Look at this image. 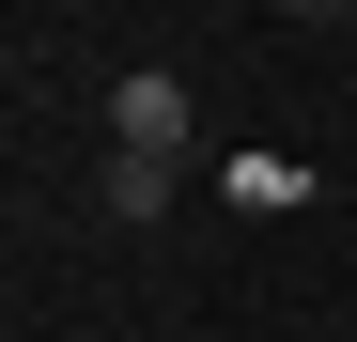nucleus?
<instances>
[{
	"mask_svg": "<svg viewBox=\"0 0 357 342\" xmlns=\"http://www.w3.org/2000/svg\"><path fill=\"white\" fill-rule=\"evenodd\" d=\"M109 156H187V78H171V63L109 78Z\"/></svg>",
	"mask_w": 357,
	"mask_h": 342,
	"instance_id": "1",
	"label": "nucleus"
},
{
	"mask_svg": "<svg viewBox=\"0 0 357 342\" xmlns=\"http://www.w3.org/2000/svg\"><path fill=\"white\" fill-rule=\"evenodd\" d=\"M171 171L187 156H109V218H171Z\"/></svg>",
	"mask_w": 357,
	"mask_h": 342,
	"instance_id": "2",
	"label": "nucleus"
}]
</instances>
